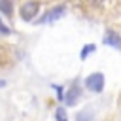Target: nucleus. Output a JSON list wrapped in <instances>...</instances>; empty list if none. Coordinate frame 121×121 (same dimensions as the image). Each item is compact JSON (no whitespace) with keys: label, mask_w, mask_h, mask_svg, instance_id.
Instances as JSON below:
<instances>
[{"label":"nucleus","mask_w":121,"mask_h":121,"mask_svg":"<svg viewBox=\"0 0 121 121\" xmlns=\"http://www.w3.org/2000/svg\"><path fill=\"white\" fill-rule=\"evenodd\" d=\"M0 11L4 15H11V4H9V0H0Z\"/></svg>","instance_id":"6"},{"label":"nucleus","mask_w":121,"mask_h":121,"mask_svg":"<svg viewBox=\"0 0 121 121\" xmlns=\"http://www.w3.org/2000/svg\"><path fill=\"white\" fill-rule=\"evenodd\" d=\"M85 87L93 93H100L104 89V76L100 72H95V74H89L85 78Z\"/></svg>","instance_id":"1"},{"label":"nucleus","mask_w":121,"mask_h":121,"mask_svg":"<svg viewBox=\"0 0 121 121\" xmlns=\"http://www.w3.org/2000/svg\"><path fill=\"white\" fill-rule=\"evenodd\" d=\"M57 96H59L60 100L64 98V93H62V89H60V87H57Z\"/></svg>","instance_id":"10"},{"label":"nucleus","mask_w":121,"mask_h":121,"mask_svg":"<svg viewBox=\"0 0 121 121\" xmlns=\"http://www.w3.org/2000/svg\"><path fill=\"white\" fill-rule=\"evenodd\" d=\"M0 34H9V28H8L2 21H0Z\"/></svg>","instance_id":"9"},{"label":"nucleus","mask_w":121,"mask_h":121,"mask_svg":"<svg viewBox=\"0 0 121 121\" xmlns=\"http://www.w3.org/2000/svg\"><path fill=\"white\" fill-rule=\"evenodd\" d=\"M104 43L106 45H112L115 49H121V36L115 30H106L104 32Z\"/></svg>","instance_id":"3"},{"label":"nucleus","mask_w":121,"mask_h":121,"mask_svg":"<svg viewBox=\"0 0 121 121\" xmlns=\"http://www.w3.org/2000/svg\"><path fill=\"white\" fill-rule=\"evenodd\" d=\"M38 9H40V4L34 2V0H30V2H25L21 6L19 13H21V17L25 21H30V19H34V15H38Z\"/></svg>","instance_id":"2"},{"label":"nucleus","mask_w":121,"mask_h":121,"mask_svg":"<svg viewBox=\"0 0 121 121\" xmlns=\"http://www.w3.org/2000/svg\"><path fill=\"white\" fill-rule=\"evenodd\" d=\"M78 98H79V89H78V85H74V87L70 89V95H68V98H66V104H70V106H72Z\"/></svg>","instance_id":"5"},{"label":"nucleus","mask_w":121,"mask_h":121,"mask_svg":"<svg viewBox=\"0 0 121 121\" xmlns=\"http://www.w3.org/2000/svg\"><path fill=\"white\" fill-rule=\"evenodd\" d=\"M62 13H64V6H57V8H53L51 11H47V13H45V17L38 19V23H40V25H43V23H51V21L59 19Z\"/></svg>","instance_id":"4"},{"label":"nucleus","mask_w":121,"mask_h":121,"mask_svg":"<svg viewBox=\"0 0 121 121\" xmlns=\"http://www.w3.org/2000/svg\"><path fill=\"white\" fill-rule=\"evenodd\" d=\"M4 85H6V81H4V79H0V87H4Z\"/></svg>","instance_id":"11"},{"label":"nucleus","mask_w":121,"mask_h":121,"mask_svg":"<svg viewBox=\"0 0 121 121\" xmlns=\"http://www.w3.org/2000/svg\"><path fill=\"white\" fill-rule=\"evenodd\" d=\"M95 49H96V47H95L93 43H87V45L83 47V51H81V55H79V57H81V59H87V55H89V53H93Z\"/></svg>","instance_id":"7"},{"label":"nucleus","mask_w":121,"mask_h":121,"mask_svg":"<svg viewBox=\"0 0 121 121\" xmlns=\"http://www.w3.org/2000/svg\"><path fill=\"white\" fill-rule=\"evenodd\" d=\"M55 115H57V121H68V117H66V110H64V108H57Z\"/></svg>","instance_id":"8"}]
</instances>
